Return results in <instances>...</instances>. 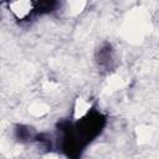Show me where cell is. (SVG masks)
<instances>
[{
  "label": "cell",
  "mask_w": 159,
  "mask_h": 159,
  "mask_svg": "<svg viewBox=\"0 0 159 159\" xmlns=\"http://www.w3.org/2000/svg\"><path fill=\"white\" fill-rule=\"evenodd\" d=\"M10 9L11 11L20 19L27 16L31 10H32V4L29 1H17V2H12L10 4Z\"/></svg>",
  "instance_id": "1"
}]
</instances>
